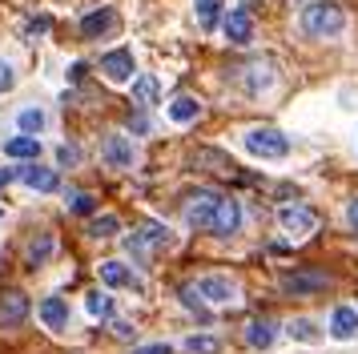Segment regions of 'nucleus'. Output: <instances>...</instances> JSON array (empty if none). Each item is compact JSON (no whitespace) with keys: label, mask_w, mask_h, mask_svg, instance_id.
Instances as JSON below:
<instances>
[{"label":"nucleus","mask_w":358,"mask_h":354,"mask_svg":"<svg viewBox=\"0 0 358 354\" xmlns=\"http://www.w3.org/2000/svg\"><path fill=\"white\" fill-rule=\"evenodd\" d=\"M13 177H17V169H4V165H0V190H4V185H8Z\"/></svg>","instance_id":"obj_34"},{"label":"nucleus","mask_w":358,"mask_h":354,"mask_svg":"<svg viewBox=\"0 0 358 354\" xmlns=\"http://www.w3.org/2000/svg\"><path fill=\"white\" fill-rule=\"evenodd\" d=\"M346 222H350V229H358V197L346 206Z\"/></svg>","instance_id":"obj_31"},{"label":"nucleus","mask_w":358,"mask_h":354,"mask_svg":"<svg viewBox=\"0 0 358 354\" xmlns=\"http://www.w3.org/2000/svg\"><path fill=\"white\" fill-rule=\"evenodd\" d=\"M197 294L213 306H234L238 302V282L226 274H206V278H197Z\"/></svg>","instance_id":"obj_4"},{"label":"nucleus","mask_w":358,"mask_h":354,"mask_svg":"<svg viewBox=\"0 0 358 354\" xmlns=\"http://www.w3.org/2000/svg\"><path fill=\"white\" fill-rule=\"evenodd\" d=\"M36 314H41V322H45L49 330H65V326H69V306H65L61 294H49L45 302L36 306Z\"/></svg>","instance_id":"obj_13"},{"label":"nucleus","mask_w":358,"mask_h":354,"mask_svg":"<svg viewBox=\"0 0 358 354\" xmlns=\"http://www.w3.org/2000/svg\"><path fill=\"white\" fill-rule=\"evenodd\" d=\"M133 354H173V351H169L165 342H153V346H137Z\"/></svg>","instance_id":"obj_30"},{"label":"nucleus","mask_w":358,"mask_h":354,"mask_svg":"<svg viewBox=\"0 0 358 354\" xmlns=\"http://www.w3.org/2000/svg\"><path fill=\"white\" fill-rule=\"evenodd\" d=\"M245 149L254 157H286L290 153V137L278 129H250L245 133Z\"/></svg>","instance_id":"obj_3"},{"label":"nucleus","mask_w":358,"mask_h":354,"mask_svg":"<svg viewBox=\"0 0 358 354\" xmlns=\"http://www.w3.org/2000/svg\"><path fill=\"white\" fill-rule=\"evenodd\" d=\"M133 101H137L141 109H149V105L157 101V80L153 77H137L133 80Z\"/></svg>","instance_id":"obj_20"},{"label":"nucleus","mask_w":358,"mask_h":354,"mask_svg":"<svg viewBox=\"0 0 358 354\" xmlns=\"http://www.w3.org/2000/svg\"><path fill=\"white\" fill-rule=\"evenodd\" d=\"M57 157H61V161L69 165V161H77V149H69V145H61V153H57Z\"/></svg>","instance_id":"obj_33"},{"label":"nucleus","mask_w":358,"mask_h":354,"mask_svg":"<svg viewBox=\"0 0 358 354\" xmlns=\"http://www.w3.org/2000/svg\"><path fill=\"white\" fill-rule=\"evenodd\" d=\"M0 213H4V209H0Z\"/></svg>","instance_id":"obj_36"},{"label":"nucleus","mask_w":358,"mask_h":354,"mask_svg":"<svg viewBox=\"0 0 358 354\" xmlns=\"http://www.w3.org/2000/svg\"><path fill=\"white\" fill-rule=\"evenodd\" d=\"M101 73L109 80H133V52L129 48H113L101 57Z\"/></svg>","instance_id":"obj_10"},{"label":"nucleus","mask_w":358,"mask_h":354,"mask_svg":"<svg viewBox=\"0 0 358 354\" xmlns=\"http://www.w3.org/2000/svg\"><path fill=\"white\" fill-rule=\"evenodd\" d=\"M197 113H201V105H197L194 97H178V101L169 105V121H178V125H189V121H197Z\"/></svg>","instance_id":"obj_18"},{"label":"nucleus","mask_w":358,"mask_h":354,"mask_svg":"<svg viewBox=\"0 0 358 354\" xmlns=\"http://www.w3.org/2000/svg\"><path fill=\"white\" fill-rule=\"evenodd\" d=\"M69 209H73V213H93V197H89V193H69Z\"/></svg>","instance_id":"obj_28"},{"label":"nucleus","mask_w":358,"mask_h":354,"mask_svg":"<svg viewBox=\"0 0 358 354\" xmlns=\"http://www.w3.org/2000/svg\"><path fill=\"white\" fill-rule=\"evenodd\" d=\"M29 318V298L20 290H4L0 294V326H20Z\"/></svg>","instance_id":"obj_9"},{"label":"nucleus","mask_w":358,"mask_h":354,"mask_svg":"<svg viewBox=\"0 0 358 354\" xmlns=\"http://www.w3.org/2000/svg\"><path fill=\"white\" fill-rule=\"evenodd\" d=\"M286 330H290V338H298V342H314V338H318V330H314L310 318H294Z\"/></svg>","instance_id":"obj_26"},{"label":"nucleus","mask_w":358,"mask_h":354,"mask_svg":"<svg viewBox=\"0 0 358 354\" xmlns=\"http://www.w3.org/2000/svg\"><path fill=\"white\" fill-rule=\"evenodd\" d=\"M185 351L189 354H217L222 342H217L213 334H194V338H185Z\"/></svg>","instance_id":"obj_24"},{"label":"nucleus","mask_w":358,"mask_h":354,"mask_svg":"<svg viewBox=\"0 0 358 354\" xmlns=\"http://www.w3.org/2000/svg\"><path fill=\"white\" fill-rule=\"evenodd\" d=\"M278 222H282V229H286L290 238H306V234L318 229V213L310 206H298V201H294V206L278 209Z\"/></svg>","instance_id":"obj_5"},{"label":"nucleus","mask_w":358,"mask_h":354,"mask_svg":"<svg viewBox=\"0 0 358 354\" xmlns=\"http://www.w3.org/2000/svg\"><path fill=\"white\" fill-rule=\"evenodd\" d=\"M13 80H17L13 64H8V61H0V93H4V89H13Z\"/></svg>","instance_id":"obj_29"},{"label":"nucleus","mask_w":358,"mask_h":354,"mask_svg":"<svg viewBox=\"0 0 358 354\" xmlns=\"http://www.w3.org/2000/svg\"><path fill=\"white\" fill-rule=\"evenodd\" d=\"M101 282L105 286H133V274L125 262H101Z\"/></svg>","instance_id":"obj_17"},{"label":"nucleus","mask_w":358,"mask_h":354,"mask_svg":"<svg viewBox=\"0 0 358 354\" xmlns=\"http://www.w3.org/2000/svg\"><path fill=\"white\" fill-rule=\"evenodd\" d=\"M197 24H201V29L210 32L213 24H217V13H222V0H197Z\"/></svg>","instance_id":"obj_22"},{"label":"nucleus","mask_w":358,"mask_h":354,"mask_svg":"<svg viewBox=\"0 0 358 354\" xmlns=\"http://www.w3.org/2000/svg\"><path fill=\"white\" fill-rule=\"evenodd\" d=\"M17 177L24 181V185H33V190L41 193H52L57 185H61V177H57V169H49V165H20Z\"/></svg>","instance_id":"obj_11"},{"label":"nucleus","mask_w":358,"mask_h":354,"mask_svg":"<svg viewBox=\"0 0 358 354\" xmlns=\"http://www.w3.org/2000/svg\"><path fill=\"white\" fill-rule=\"evenodd\" d=\"M85 310H89V314H93V318H109V314H113V298H109V294H89V302H85Z\"/></svg>","instance_id":"obj_25"},{"label":"nucleus","mask_w":358,"mask_h":354,"mask_svg":"<svg viewBox=\"0 0 358 354\" xmlns=\"http://www.w3.org/2000/svg\"><path fill=\"white\" fill-rule=\"evenodd\" d=\"M274 322L270 318H258V322H250V326H245V342H250V346H254V351H266V346H270V342H274Z\"/></svg>","instance_id":"obj_16"},{"label":"nucleus","mask_w":358,"mask_h":354,"mask_svg":"<svg viewBox=\"0 0 358 354\" xmlns=\"http://www.w3.org/2000/svg\"><path fill=\"white\" fill-rule=\"evenodd\" d=\"M330 334L342 338V342H350L358 334V310L355 306H338L334 314H330Z\"/></svg>","instance_id":"obj_14"},{"label":"nucleus","mask_w":358,"mask_h":354,"mask_svg":"<svg viewBox=\"0 0 358 354\" xmlns=\"http://www.w3.org/2000/svg\"><path fill=\"white\" fill-rule=\"evenodd\" d=\"M17 125H20V133H24V137H36V133L45 129V113H41V109H20Z\"/></svg>","instance_id":"obj_21"},{"label":"nucleus","mask_w":358,"mask_h":354,"mask_svg":"<svg viewBox=\"0 0 358 354\" xmlns=\"http://www.w3.org/2000/svg\"><path fill=\"white\" fill-rule=\"evenodd\" d=\"M101 157H105V165H113V169H129V165H133L129 137H125V133H109L105 145H101Z\"/></svg>","instance_id":"obj_8"},{"label":"nucleus","mask_w":358,"mask_h":354,"mask_svg":"<svg viewBox=\"0 0 358 354\" xmlns=\"http://www.w3.org/2000/svg\"><path fill=\"white\" fill-rule=\"evenodd\" d=\"M181 213H185V222L194 225V229H206V234H217V238H234L238 225H242L238 197L217 193V190H194L185 197Z\"/></svg>","instance_id":"obj_1"},{"label":"nucleus","mask_w":358,"mask_h":354,"mask_svg":"<svg viewBox=\"0 0 358 354\" xmlns=\"http://www.w3.org/2000/svg\"><path fill=\"white\" fill-rule=\"evenodd\" d=\"M113 334H121V338H129V334H133V326H129V322H113Z\"/></svg>","instance_id":"obj_32"},{"label":"nucleus","mask_w":358,"mask_h":354,"mask_svg":"<svg viewBox=\"0 0 358 354\" xmlns=\"http://www.w3.org/2000/svg\"><path fill=\"white\" fill-rule=\"evenodd\" d=\"M52 250H57V241H52L49 234H45V238H36L33 246H29V266H45Z\"/></svg>","instance_id":"obj_23"},{"label":"nucleus","mask_w":358,"mask_h":354,"mask_svg":"<svg viewBox=\"0 0 358 354\" xmlns=\"http://www.w3.org/2000/svg\"><path fill=\"white\" fill-rule=\"evenodd\" d=\"M113 24H117V13H113V8H97V13H89V16L81 20V32L89 36V41H97L101 32H109Z\"/></svg>","instance_id":"obj_15"},{"label":"nucleus","mask_w":358,"mask_h":354,"mask_svg":"<svg viewBox=\"0 0 358 354\" xmlns=\"http://www.w3.org/2000/svg\"><path fill=\"white\" fill-rule=\"evenodd\" d=\"M4 153H8V157H24V161H33L36 153H41V141H36V137H13V141L4 145Z\"/></svg>","instance_id":"obj_19"},{"label":"nucleus","mask_w":358,"mask_h":354,"mask_svg":"<svg viewBox=\"0 0 358 354\" xmlns=\"http://www.w3.org/2000/svg\"><path fill=\"white\" fill-rule=\"evenodd\" d=\"M125 246H129V254H133V257H145L149 250H157V246H169V229H165L162 222H145L129 241H125Z\"/></svg>","instance_id":"obj_6"},{"label":"nucleus","mask_w":358,"mask_h":354,"mask_svg":"<svg viewBox=\"0 0 358 354\" xmlns=\"http://www.w3.org/2000/svg\"><path fill=\"white\" fill-rule=\"evenodd\" d=\"M226 36L234 45H250L254 41V16H250V8H234L226 16Z\"/></svg>","instance_id":"obj_12"},{"label":"nucleus","mask_w":358,"mask_h":354,"mask_svg":"<svg viewBox=\"0 0 358 354\" xmlns=\"http://www.w3.org/2000/svg\"><path fill=\"white\" fill-rule=\"evenodd\" d=\"M49 29V16H41V20H33V24H29V32H45Z\"/></svg>","instance_id":"obj_35"},{"label":"nucleus","mask_w":358,"mask_h":354,"mask_svg":"<svg viewBox=\"0 0 358 354\" xmlns=\"http://www.w3.org/2000/svg\"><path fill=\"white\" fill-rule=\"evenodd\" d=\"M330 286V274H322V270H298V274H286L282 278V290L286 294H314V290H326Z\"/></svg>","instance_id":"obj_7"},{"label":"nucleus","mask_w":358,"mask_h":354,"mask_svg":"<svg viewBox=\"0 0 358 354\" xmlns=\"http://www.w3.org/2000/svg\"><path fill=\"white\" fill-rule=\"evenodd\" d=\"M117 229H121V225H117L113 213H105V218H93V225H89V234H93V238H113Z\"/></svg>","instance_id":"obj_27"},{"label":"nucleus","mask_w":358,"mask_h":354,"mask_svg":"<svg viewBox=\"0 0 358 354\" xmlns=\"http://www.w3.org/2000/svg\"><path fill=\"white\" fill-rule=\"evenodd\" d=\"M342 24H346V13L334 0H314L302 8V32L306 36H338Z\"/></svg>","instance_id":"obj_2"}]
</instances>
